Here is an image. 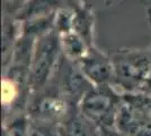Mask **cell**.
Instances as JSON below:
<instances>
[{
	"mask_svg": "<svg viewBox=\"0 0 151 136\" xmlns=\"http://www.w3.org/2000/svg\"><path fill=\"white\" fill-rule=\"evenodd\" d=\"M73 9V28L72 31L86 40L89 45H94V14L85 2L69 5Z\"/></svg>",
	"mask_w": 151,
	"mask_h": 136,
	"instance_id": "cell-10",
	"label": "cell"
},
{
	"mask_svg": "<svg viewBox=\"0 0 151 136\" xmlns=\"http://www.w3.org/2000/svg\"><path fill=\"white\" fill-rule=\"evenodd\" d=\"M101 136H125L120 133L116 128H108V129H101Z\"/></svg>",
	"mask_w": 151,
	"mask_h": 136,
	"instance_id": "cell-18",
	"label": "cell"
},
{
	"mask_svg": "<svg viewBox=\"0 0 151 136\" xmlns=\"http://www.w3.org/2000/svg\"><path fill=\"white\" fill-rule=\"evenodd\" d=\"M60 43L63 57L75 63H78L91 47L73 31L60 35Z\"/></svg>",
	"mask_w": 151,
	"mask_h": 136,
	"instance_id": "cell-12",
	"label": "cell"
},
{
	"mask_svg": "<svg viewBox=\"0 0 151 136\" xmlns=\"http://www.w3.org/2000/svg\"><path fill=\"white\" fill-rule=\"evenodd\" d=\"M123 102L115 128L125 136H151V112L135 102L129 93H122Z\"/></svg>",
	"mask_w": 151,
	"mask_h": 136,
	"instance_id": "cell-6",
	"label": "cell"
},
{
	"mask_svg": "<svg viewBox=\"0 0 151 136\" xmlns=\"http://www.w3.org/2000/svg\"><path fill=\"white\" fill-rule=\"evenodd\" d=\"M123 95L113 85L93 86L82 97L78 108L101 129L115 128Z\"/></svg>",
	"mask_w": 151,
	"mask_h": 136,
	"instance_id": "cell-3",
	"label": "cell"
},
{
	"mask_svg": "<svg viewBox=\"0 0 151 136\" xmlns=\"http://www.w3.org/2000/svg\"><path fill=\"white\" fill-rule=\"evenodd\" d=\"M51 83L55 85L61 95L73 105H78L82 97L94 86L83 75L78 64L63 57V55Z\"/></svg>",
	"mask_w": 151,
	"mask_h": 136,
	"instance_id": "cell-5",
	"label": "cell"
},
{
	"mask_svg": "<svg viewBox=\"0 0 151 136\" xmlns=\"http://www.w3.org/2000/svg\"><path fill=\"white\" fill-rule=\"evenodd\" d=\"M73 28V9L71 6L63 7L59 9L54 18V31L62 35L65 33L72 32Z\"/></svg>",
	"mask_w": 151,
	"mask_h": 136,
	"instance_id": "cell-15",
	"label": "cell"
},
{
	"mask_svg": "<svg viewBox=\"0 0 151 136\" xmlns=\"http://www.w3.org/2000/svg\"><path fill=\"white\" fill-rule=\"evenodd\" d=\"M77 64L94 86L113 85L114 66L112 58L95 45L89 48L87 53Z\"/></svg>",
	"mask_w": 151,
	"mask_h": 136,
	"instance_id": "cell-7",
	"label": "cell"
},
{
	"mask_svg": "<svg viewBox=\"0 0 151 136\" xmlns=\"http://www.w3.org/2000/svg\"><path fill=\"white\" fill-rule=\"evenodd\" d=\"M29 136H60L57 124L31 119Z\"/></svg>",
	"mask_w": 151,
	"mask_h": 136,
	"instance_id": "cell-16",
	"label": "cell"
},
{
	"mask_svg": "<svg viewBox=\"0 0 151 136\" xmlns=\"http://www.w3.org/2000/svg\"><path fill=\"white\" fill-rule=\"evenodd\" d=\"M55 14L44 16V17L33 18V20H28L19 23V32L22 35L33 38V39H37L40 36H42V35H44L46 33L54 30Z\"/></svg>",
	"mask_w": 151,
	"mask_h": 136,
	"instance_id": "cell-14",
	"label": "cell"
},
{
	"mask_svg": "<svg viewBox=\"0 0 151 136\" xmlns=\"http://www.w3.org/2000/svg\"><path fill=\"white\" fill-rule=\"evenodd\" d=\"M25 0H4V15L14 17Z\"/></svg>",
	"mask_w": 151,
	"mask_h": 136,
	"instance_id": "cell-17",
	"label": "cell"
},
{
	"mask_svg": "<svg viewBox=\"0 0 151 136\" xmlns=\"http://www.w3.org/2000/svg\"><path fill=\"white\" fill-rule=\"evenodd\" d=\"M19 23L12 16L4 15L2 18V67H8L13 56L14 47L19 38Z\"/></svg>",
	"mask_w": 151,
	"mask_h": 136,
	"instance_id": "cell-11",
	"label": "cell"
},
{
	"mask_svg": "<svg viewBox=\"0 0 151 136\" xmlns=\"http://www.w3.org/2000/svg\"><path fill=\"white\" fill-rule=\"evenodd\" d=\"M31 118L27 111L7 113L2 136H29Z\"/></svg>",
	"mask_w": 151,
	"mask_h": 136,
	"instance_id": "cell-13",
	"label": "cell"
},
{
	"mask_svg": "<svg viewBox=\"0 0 151 136\" xmlns=\"http://www.w3.org/2000/svg\"><path fill=\"white\" fill-rule=\"evenodd\" d=\"M114 83L121 93L140 92L151 77V52L145 49L119 50L111 57Z\"/></svg>",
	"mask_w": 151,
	"mask_h": 136,
	"instance_id": "cell-1",
	"label": "cell"
},
{
	"mask_svg": "<svg viewBox=\"0 0 151 136\" xmlns=\"http://www.w3.org/2000/svg\"><path fill=\"white\" fill-rule=\"evenodd\" d=\"M60 136H101V129L82 113L78 105H70L58 125Z\"/></svg>",
	"mask_w": 151,
	"mask_h": 136,
	"instance_id": "cell-8",
	"label": "cell"
},
{
	"mask_svg": "<svg viewBox=\"0 0 151 136\" xmlns=\"http://www.w3.org/2000/svg\"><path fill=\"white\" fill-rule=\"evenodd\" d=\"M61 57L62 50L60 35L54 30L35 40L28 77L31 93L43 90L49 85Z\"/></svg>",
	"mask_w": 151,
	"mask_h": 136,
	"instance_id": "cell-2",
	"label": "cell"
},
{
	"mask_svg": "<svg viewBox=\"0 0 151 136\" xmlns=\"http://www.w3.org/2000/svg\"><path fill=\"white\" fill-rule=\"evenodd\" d=\"M70 105L72 104H70L61 95L55 85L50 82L43 90L31 93L27 104V113L34 120L59 125Z\"/></svg>",
	"mask_w": 151,
	"mask_h": 136,
	"instance_id": "cell-4",
	"label": "cell"
},
{
	"mask_svg": "<svg viewBox=\"0 0 151 136\" xmlns=\"http://www.w3.org/2000/svg\"><path fill=\"white\" fill-rule=\"evenodd\" d=\"M68 5V0H25L14 18L22 23L37 17H44L55 14L59 9Z\"/></svg>",
	"mask_w": 151,
	"mask_h": 136,
	"instance_id": "cell-9",
	"label": "cell"
}]
</instances>
